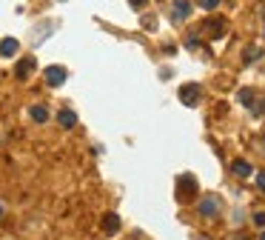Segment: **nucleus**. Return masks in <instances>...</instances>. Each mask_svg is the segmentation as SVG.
I'll use <instances>...</instances> for the list:
<instances>
[{
    "mask_svg": "<svg viewBox=\"0 0 265 240\" xmlns=\"http://www.w3.org/2000/svg\"><path fill=\"white\" fill-rule=\"evenodd\" d=\"M257 186H259V189H265V172H259V175H257Z\"/></svg>",
    "mask_w": 265,
    "mask_h": 240,
    "instance_id": "f3484780",
    "label": "nucleus"
},
{
    "mask_svg": "<svg viewBox=\"0 0 265 240\" xmlns=\"http://www.w3.org/2000/svg\"><path fill=\"white\" fill-rule=\"evenodd\" d=\"M129 3H131L134 9H143V6H145V0H129Z\"/></svg>",
    "mask_w": 265,
    "mask_h": 240,
    "instance_id": "a211bd4d",
    "label": "nucleus"
},
{
    "mask_svg": "<svg viewBox=\"0 0 265 240\" xmlns=\"http://www.w3.org/2000/svg\"><path fill=\"white\" fill-rule=\"evenodd\" d=\"M259 55H262V51H259L257 46H251V49H248V55H245V63H254V60H257Z\"/></svg>",
    "mask_w": 265,
    "mask_h": 240,
    "instance_id": "4468645a",
    "label": "nucleus"
},
{
    "mask_svg": "<svg viewBox=\"0 0 265 240\" xmlns=\"http://www.w3.org/2000/svg\"><path fill=\"white\" fill-rule=\"evenodd\" d=\"M174 195H177L180 203H191V200H197V195H200V183H197V177L188 175V172H186V175H180Z\"/></svg>",
    "mask_w": 265,
    "mask_h": 240,
    "instance_id": "f257e3e1",
    "label": "nucleus"
},
{
    "mask_svg": "<svg viewBox=\"0 0 265 240\" xmlns=\"http://www.w3.org/2000/svg\"><path fill=\"white\" fill-rule=\"evenodd\" d=\"M3 211H6V209H3V203H0V220H3Z\"/></svg>",
    "mask_w": 265,
    "mask_h": 240,
    "instance_id": "aec40b11",
    "label": "nucleus"
},
{
    "mask_svg": "<svg viewBox=\"0 0 265 240\" xmlns=\"http://www.w3.org/2000/svg\"><path fill=\"white\" fill-rule=\"evenodd\" d=\"M197 211H200L202 218L214 220L217 215H220V197H217V195H205V197H200V200H197Z\"/></svg>",
    "mask_w": 265,
    "mask_h": 240,
    "instance_id": "f03ea898",
    "label": "nucleus"
},
{
    "mask_svg": "<svg viewBox=\"0 0 265 240\" xmlns=\"http://www.w3.org/2000/svg\"><path fill=\"white\" fill-rule=\"evenodd\" d=\"M29 117L35 120V123H46V120H49V109H46L43 103H35V106L29 109Z\"/></svg>",
    "mask_w": 265,
    "mask_h": 240,
    "instance_id": "9b49d317",
    "label": "nucleus"
},
{
    "mask_svg": "<svg viewBox=\"0 0 265 240\" xmlns=\"http://www.w3.org/2000/svg\"><path fill=\"white\" fill-rule=\"evenodd\" d=\"M202 97V89L197 83H186V86H180V103H186V106H197Z\"/></svg>",
    "mask_w": 265,
    "mask_h": 240,
    "instance_id": "7ed1b4c3",
    "label": "nucleus"
},
{
    "mask_svg": "<svg viewBox=\"0 0 265 240\" xmlns=\"http://www.w3.org/2000/svg\"><path fill=\"white\" fill-rule=\"evenodd\" d=\"M237 100L243 103L245 109H254V89H240V95H237Z\"/></svg>",
    "mask_w": 265,
    "mask_h": 240,
    "instance_id": "ddd939ff",
    "label": "nucleus"
},
{
    "mask_svg": "<svg viewBox=\"0 0 265 240\" xmlns=\"http://www.w3.org/2000/svg\"><path fill=\"white\" fill-rule=\"evenodd\" d=\"M194 240H208V237H202V234H200V237H194Z\"/></svg>",
    "mask_w": 265,
    "mask_h": 240,
    "instance_id": "4be33fe9",
    "label": "nucleus"
},
{
    "mask_svg": "<svg viewBox=\"0 0 265 240\" xmlns=\"http://www.w3.org/2000/svg\"><path fill=\"white\" fill-rule=\"evenodd\" d=\"M262 152H265V138H262Z\"/></svg>",
    "mask_w": 265,
    "mask_h": 240,
    "instance_id": "5701e85b",
    "label": "nucleus"
},
{
    "mask_svg": "<svg viewBox=\"0 0 265 240\" xmlns=\"http://www.w3.org/2000/svg\"><path fill=\"white\" fill-rule=\"evenodd\" d=\"M35 58H23L20 63H17V69H15V74H17V80H26L32 72H35Z\"/></svg>",
    "mask_w": 265,
    "mask_h": 240,
    "instance_id": "1a4fd4ad",
    "label": "nucleus"
},
{
    "mask_svg": "<svg viewBox=\"0 0 265 240\" xmlns=\"http://www.w3.org/2000/svg\"><path fill=\"white\" fill-rule=\"evenodd\" d=\"M254 226H259V229H265V211H254Z\"/></svg>",
    "mask_w": 265,
    "mask_h": 240,
    "instance_id": "2eb2a0df",
    "label": "nucleus"
},
{
    "mask_svg": "<svg viewBox=\"0 0 265 240\" xmlns=\"http://www.w3.org/2000/svg\"><path fill=\"white\" fill-rule=\"evenodd\" d=\"M66 77H69V72H66L63 66H49V69H46V83H49V86H63L66 83Z\"/></svg>",
    "mask_w": 265,
    "mask_h": 240,
    "instance_id": "20e7f679",
    "label": "nucleus"
},
{
    "mask_svg": "<svg viewBox=\"0 0 265 240\" xmlns=\"http://www.w3.org/2000/svg\"><path fill=\"white\" fill-rule=\"evenodd\" d=\"M202 32H205L208 37H222L225 35V20H220V17H208L205 23H202Z\"/></svg>",
    "mask_w": 265,
    "mask_h": 240,
    "instance_id": "39448f33",
    "label": "nucleus"
},
{
    "mask_svg": "<svg viewBox=\"0 0 265 240\" xmlns=\"http://www.w3.org/2000/svg\"><path fill=\"white\" fill-rule=\"evenodd\" d=\"M243 240H248V237H243Z\"/></svg>",
    "mask_w": 265,
    "mask_h": 240,
    "instance_id": "b1692460",
    "label": "nucleus"
},
{
    "mask_svg": "<svg viewBox=\"0 0 265 240\" xmlns=\"http://www.w3.org/2000/svg\"><path fill=\"white\" fill-rule=\"evenodd\" d=\"M57 123L63 126V129H74V126H77V115H74L72 109H63V112H57Z\"/></svg>",
    "mask_w": 265,
    "mask_h": 240,
    "instance_id": "9d476101",
    "label": "nucleus"
},
{
    "mask_svg": "<svg viewBox=\"0 0 265 240\" xmlns=\"http://www.w3.org/2000/svg\"><path fill=\"white\" fill-rule=\"evenodd\" d=\"M200 6L202 9H217L220 6V0H200Z\"/></svg>",
    "mask_w": 265,
    "mask_h": 240,
    "instance_id": "dca6fc26",
    "label": "nucleus"
},
{
    "mask_svg": "<svg viewBox=\"0 0 265 240\" xmlns=\"http://www.w3.org/2000/svg\"><path fill=\"white\" fill-rule=\"evenodd\" d=\"M100 229L106 234H117L120 232V215H114V211H108V215H103L100 220Z\"/></svg>",
    "mask_w": 265,
    "mask_h": 240,
    "instance_id": "423d86ee",
    "label": "nucleus"
},
{
    "mask_svg": "<svg viewBox=\"0 0 265 240\" xmlns=\"http://www.w3.org/2000/svg\"><path fill=\"white\" fill-rule=\"evenodd\" d=\"M259 240H265V229H262V234H259Z\"/></svg>",
    "mask_w": 265,
    "mask_h": 240,
    "instance_id": "412c9836",
    "label": "nucleus"
},
{
    "mask_svg": "<svg viewBox=\"0 0 265 240\" xmlns=\"http://www.w3.org/2000/svg\"><path fill=\"white\" fill-rule=\"evenodd\" d=\"M231 169H234V175H237V177H243V180H245V177H251V175H254L251 163H248V160H243V157H240V160H234V166H231Z\"/></svg>",
    "mask_w": 265,
    "mask_h": 240,
    "instance_id": "f8f14e48",
    "label": "nucleus"
},
{
    "mask_svg": "<svg viewBox=\"0 0 265 240\" xmlns=\"http://www.w3.org/2000/svg\"><path fill=\"white\" fill-rule=\"evenodd\" d=\"M188 15H191V3L188 0H174V6H171L174 20H188Z\"/></svg>",
    "mask_w": 265,
    "mask_h": 240,
    "instance_id": "0eeeda50",
    "label": "nucleus"
},
{
    "mask_svg": "<svg viewBox=\"0 0 265 240\" xmlns=\"http://www.w3.org/2000/svg\"><path fill=\"white\" fill-rule=\"evenodd\" d=\"M257 112H259V115H265V100H262V106H259V109H257Z\"/></svg>",
    "mask_w": 265,
    "mask_h": 240,
    "instance_id": "6ab92c4d",
    "label": "nucleus"
},
{
    "mask_svg": "<svg viewBox=\"0 0 265 240\" xmlns=\"http://www.w3.org/2000/svg\"><path fill=\"white\" fill-rule=\"evenodd\" d=\"M17 51H20V43H17L15 37H3V40H0V55H3V58H15Z\"/></svg>",
    "mask_w": 265,
    "mask_h": 240,
    "instance_id": "6e6552de",
    "label": "nucleus"
}]
</instances>
